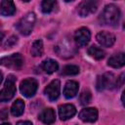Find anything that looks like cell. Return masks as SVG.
I'll list each match as a JSON object with an SVG mask.
<instances>
[{
  "instance_id": "1",
  "label": "cell",
  "mask_w": 125,
  "mask_h": 125,
  "mask_svg": "<svg viewBox=\"0 0 125 125\" xmlns=\"http://www.w3.org/2000/svg\"><path fill=\"white\" fill-rule=\"evenodd\" d=\"M100 22L103 25L115 26L120 20V10L114 4H108L104 6L103 12L100 15Z\"/></svg>"
},
{
  "instance_id": "2",
  "label": "cell",
  "mask_w": 125,
  "mask_h": 125,
  "mask_svg": "<svg viewBox=\"0 0 125 125\" xmlns=\"http://www.w3.org/2000/svg\"><path fill=\"white\" fill-rule=\"evenodd\" d=\"M35 21H36L35 14L33 12H29L19 21V22L16 24V27L21 32V34L29 35L32 32V29L35 24Z\"/></svg>"
},
{
  "instance_id": "3",
  "label": "cell",
  "mask_w": 125,
  "mask_h": 125,
  "mask_svg": "<svg viewBox=\"0 0 125 125\" xmlns=\"http://www.w3.org/2000/svg\"><path fill=\"white\" fill-rule=\"evenodd\" d=\"M16 94V77L14 75H9L3 89L0 91V103H5L10 101Z\"/></svg>"
},
{
  "instance_id": "4",
  "label": "cell",
  "mask_w": 125,
  "mask_h": 125,
  "mask_svg": "<svg viewBox=\"0 0 125 125\" xmlns=\"http://www.w3.org/2000/svg\"><path fill=\"white\" fill-rule=\"evenodd\" d=\"M96 87L98 91H104L105 89H113L117 87V78L112 73H104L99 75L97 78Z\"/></svg>"
},
{
  "instance_id": "5",
  "label": "cell",
  "mask_w": 125,
  "mask_h": 125,
  "mask_svg": "<svg viewBox=\"0 0 125 125\" xmlns=\"http://www.w3.org/2000/svg\"><path fill=\"white\" fill-rule=\"evenodd\" d=\"M37 88H38V82L35 78H26L22 80L20 85L21 93L26 98L33 97L37 91Z\"/></svg>"
},
{
  "instance_id": "6",
  "label": "cell",
  "mask_w": 125,
  "mask_h": 125,
  "mask_svg": "<svg viewBox=\"0 0 125 125\" xmlns=\"http://www.w3.org/2000/svg\"><path fill=\"white\" fill-rule=\"evenodd\" d=\"M0 64L4 65L6 67L14 68V69H20L23 64V59L21 54H13L11 56L3 57L0 59Z\"/></svg>"
},
{
  "instance_id": "7",
  "label": "cell",
  "mask_w": 125,
  "mask_h": 125,
  "mask_svg": "<svg viewBox=\"0 0 125 125\" xmlns=\"http://www.w3.org/2000/svg\"><path fill=\"white\" fill-rule=\"evenodd\" d=\"M98 8V2L95 0H85L82 1L78 7L77 12L80 17H88L92 14H94L97 11Z\"/></svg>"
},
{
  "instance_id": "8",
  "label": "cell",
  "mask_w": 125,
  "mask_h": 125,
  "mask_svg": "<svg viewBox=\"0 0 125 125\" xmlns=\"http://www.w3.org/2000/svg\"><path fill=\"white\" fill-rule=\"evenodd\" d=\"M91 39V32L87 27H80L74 33V41L77 46H86Z\"/></svg>"
},
{
  "instance_id": "9",
  "label": "cell",
  "mask_w": 125,
  "mask_h": 125,
  "mask_svg": "<svg viewBox=\"0 0 125 125\" xmlns=\"http://www.w3.org/2000/svg\"><path fill=\"white\" fill-rule=\"evenodd\" d=\"M44 93L49 98L50 101H55L59 98L61 93V83L58 79H55L51 81L45 88Z\"/></svg>"
},
{
  "instance_id": "10",
  "label": "cell",
  "mask_w": 125,
  "mask_h": 125,
  "mask_svg": "<svg viewBox=\"0 0 125 125\" xmlns=\"http://www.w3.org/2000/svg\"><path fill=\"white\" fill-rule=\"evenodd\" d=\"M98 115H99L98 110H97V108H95V107H85V108H83V109L79 112V114H78L79 118H80L82 121H84V122H89V123L95 122V121L98 119Z\"/></svg>"
},
{
  "instance_id": "11",
  "label": "cell",
  "mask_w": 125,
  "mask_h": 125,
  "mask_svg": "<svg viewBox=\"0 0 125 125\" xmlns=\"http://www.w3.org/2000/svg\"><path fill=\"white\" fill-rule=\"evenodd\" d=\"M96 39L104 47H111L115 42L114 34L107 31H100L96 35Z\"/></svg>"
},
{
  "instance_id": "12",
  "label": "cell",
  "mask_w": 125,
  "mask_h": 125,
  "mask_svg": "<svg viewBox=\"0 0 125 125\" xmlns=\"http://www.w3.org/2000/svg\"><path fill=\"white\" fill-rule=\"evenodd\" d=\"M76 113V107L71 104H65L60 105L59 107V116L62 120L65 121L73 117Z\"/></svg>"
},
{
  "instance_id": "13",
  "label": "cell",
  "mask_w": 125,
  "mask_h": 125,
  "mask_svg": "<svg viewBox=\"0 0 125 125\" xmlns=\"http://www.w3.org/2000/svg\"><path fill=\"white\" fill-rule=\"evenodd\" d=\"M78 88H79V85L76 81H74V80L67 81L63 88V96L66 99H71V98L75 97L78 93Z\"/></svg>"
},
{
  "instance_id": "14",
  "label": "cell",
  "mask_w": 125,
  "mask_h": 125,
  "mask_svg": "<svg viewBox=\"0 0 125 125\" xmlns=\"http://www.w3.org/2000/svg\"><path fill=\"white\" fill-rule=\"evenodd\" d=\"M39 120L42 121L44 124L46 125H50V124H53L56 120V113H55V110L51 107H47L45 109H43L41 111V113L39 114L38 116Z\"/></svg>"
},
{
  "instance_id": "15",
  "label": "cell",
  "mask_w": 125,
  "mask_h": 125,
  "mask_svg": "<svg viewBox=\"0 0 125 125\" xmlns=\"http://www.w3.org/2000/svg\"><path fill=\"white\" fill-rule=\"evenodd\" d=\"M16 13V6L13 1L3 0L0 3V14L4 17L13 16Z\"/></svg>"
},
{
  "instance_id": "16",
  "label": "cell",
  "mask_w": 125,
  "mask_h": 125,
  "mask_svg": "<svg viewBox=\"0 0 125 125\" xmlns=\"http://www.w3.org/2000/svg\"><path fill=\"white\" fill-rule=\"evenodd\" d=\"M107 64L113 68H120L125 64V55L124 53H118L111 56L108 61Z\"/></svg>"
},
{
  "instance_id": "17",
  "label": "cell",
  "mask_w": 125,
  "mask_h": 125,
  "mask_svg": "<svg viewBox=\"0 0 125 125\" xmlns=\"http://www.w3.org/2000/svg\"><path fill=\"white\" fill-rule=\"evenodd\" d=\"M58 68H59V64L55 60L47 59L42 62V69L48 74L54 73L55 71L58 70Z\"/></svg>"
},
{
  "instance_id": "18",
  "label": "cell",
  "mask_w": 125,
  "mask_h": 125,
  "mask_svg": "<svg viewBox=\"0 0 125 125\" xmlns=\"http://www.w3.org/2000/svg\"><path fill=\"white\" fill-rule=\"evenodd\" d=\"M24 110V103L22 100L18 99L14 102L11 106V113L14 116H21Z\"/></svg>"
},
{
  "instance_id": "19",
  "label": "cell",
  "mask_w": 125,
  "mask_h": 125,
  "mask_svg": "<svg viewBox=\"0 0 125 125\" xmlns=\"http://www.w3.org/2000/svg\"><path fill=\"white\" fill-rule=\"evenodd\" d=\"M87 52H88V55H89L90 57H92L93 59L98 60V61L104 59V55H105L104 51L102 48H100V47H98V46H95V45L89 47Z\"/></svg>"
},
{
  "instance_id": "20",
  "label": "cell",
  "mask_w": 125,
  "mask_h": 125,
  "mask_svg": "<svg viewBox=\"0 0 125 125\" xmlns=\"http://www.w3.org/2000/svg\"><path fill=\"white\" fill-rule=\"evenodd\" d=\"M43 50H44L43 42H42V40L38 39L32 43L31 48H30V53L33 57H40L43 54Z\"/></svg>"
},
{
  "instance_id": "21",
  "label": "cell",
  "mask_w": 125,
  "mask_h": 125,
  "mask_svg": "<svg viewBox=\"0 0 125 125\" xmlns=\"http://www.w3.org/2000/svg\"><path fill=\"white\" fill-rule=\"evenodd\" d=\"M57 5V2L55 0H44L41 2V11L44 14L51 13Z\"/></svg>"
},
{
  "instance_id": "22",
  "label": "cell",
  "mask_w": 125,
  "mask_h": 125,
  "mask_svg": "<svg viewBox=\"0 0 125 125\" xmlns=\"http://www.w3.org/2000/svg\"><path fill=\"white\" fill-rule=\"evenodd\" d=\"M63 75H76L79 73V67L74 64H67L62 68Z\"/></svg>"
},
{
  "instance_id": "23",
  "label": "cell",
  "mask_w": 125,
  "mask_h": 125,
  "mask_svg": "<svg viewBox=\"0 0 125 125\" xmlns=\"http://www.w3.org/2000/svg\"><path fill=\"white\" fill-rule=\"evenodd\" d=\"M91 100H92V95H91V92L88 90H84L79 95V102L82 105H87L88 104H90Z\"/></svg>"
},
{
  "instance_id": "24",
  "label": "cell",
  "mask_w": 125,
  "mask_h": 125,
  "mask_svg": "<svg viewBox=\"0 0 125 125\" xmlns=\"http://www.w3.org/2000/svg\"><path fill=\"white\" fill-rule=\"evenodd\" d=\"M8 115H9V112H8V109L7 108H2L0 109V120H5L8 118Z\"/></svg>"
},
{
  "instance_id": "25",
  "label": "cell",
  "mask_w": 125,
  "mask_h": 125,
  "mask_svg": "<svg viewBox=\"0 0 125 125\" xmlns=\"http://www.w3.org/2000/svg\"><path fill=\"white\" fill-rule=\"evenodd\" d=\"M17 41H18L17 36H12V37H10V39H8V41L6 42V46H8V47L13 46L14 44L17 43Z\"/></svg>"
},
{
  "instance_id": "26",
  "label": "cell",
  "mask_w": 125,
  "mask_h": 125,
  "mask_svg": "<svg viewBox=\"0 0 125 125\" xmlns=\"http://www.w3.org/2000/svg\"><path fill=\"white\" fill-rule=\"evenodd\" d=\"M17 125H33L30 121H19V122H17Z\"/></svg>"
},
{
  "instance_id": "27",
  "label": "cell",
  "mask_w": 125,
  "mask_h": 125,
  "mask_svg": "<svg viewBox=\"0 0 125 125\" xmlns=\"http://www.w3.org/2000/svg\"><path fill=\"white\" fill-rule=\"evenodd\" d=\"M3 38H4V33H3V32H0V42L2 41Z\"/></svg>"
},
{
  "instance_id": "28",
  "label": "cell",
  "mask_w": 125,
  "mask_h": 125,
  "mask_svg": "<svg viewBox=\"0 0 125 125\" xmlns=\"http://www.w3.org/2000/svg\"><path fill=\"white\" fill-rule=\"evenodd\" d=\"M2 79H3V74H2V72L0 71V83L2 82Z\"/></svg>"
},
{
  "instance_id": "29",
  "label": "cell",
  "mask_w": 125,
  "mask_h": 125,
  "mask_svg": "<svg viewBox=\"0 0 125 125\" xmlns=\"http://www.w3.org/2000/svg\"><path fill=\"white\" fill-rule=\"evenodd\" d=\"M0 125H11L10 123H2V124H0Z\"/></svg>"
}]
</instances>
